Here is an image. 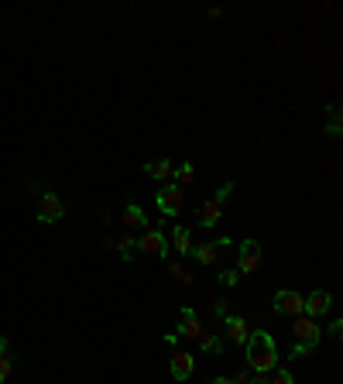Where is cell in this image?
Returning a JSON list of instances; mask_svg holds the SVG:
<instances>
[{
    "mask_svg": "<svg viewBox=\"0 0 343 384\" xmlns=\"http://www.w3.org/2000/svg\"><path fill=\"white\" fill-rule=\"evenodd\" d=\"M244 350H248V367L254 374H271L278 367V343L268 329H251Z\"/></svg>",
    "mask_w": 343,
    "mask_h": 384,
    "instance_id": "cell-1",
    "label": "cell"
},
{
    "mask_svg": "<svg viewBox=\"0 0 343 384\" xmlns=\"http://www.w3.org/2000/svg\"><path fill=\"white\" fill-rule=\"evenodd\" d=\"M319 340H323V333H319L316 319H309V316H295V326H292V347H288V357H292V361H299V357L313 354V350L319 347Z\"/></svg>",
    "mask_w": 343,
    "mask_h": 384,
    "instance_id": "cell-2",
    "label": "cell"
},
{
    "mask_svg": "<svg viewBox=\"0 0 343 384\" xmlns=\"http://www.w3.org/2000/svg\"><path fill=\"white\" fill-rule=\"evenodd\" d=\"M66 216V202H62V195L59 192H52V189H45L41 195H38V209H35V220L38 223H59Z\"/></svg>",
    "mask_w": 343,
    "mask_h": 384,
    "instance_id": "cell-3",
    "label": "cell"
},
{
    "mask_svg": "<svg viewBox=\"0 0 343 384\" xmlns=\"http://www.w3.org/2000/svg\"><path fill=\"white\" fill-rule=\"evenodd\" d=\"M155 206H158L165 216H178V213L185 209V189L175 186V182L158 186V192H155Z\"/></svg>",
    "mask_w": 343,
    "mask_h": 384,
    "instance_id": "cell-4",
    "label": "cell"
},
{
    "mask_svg": "<svg viewBox=\"0 0 343 384\" xmlns=\"http://www.w3.org/2000/svg\"><path fill=\"white\" fill-rule=\"evenodd\" d=\"M261 265H264L261 244L257 240H241V247H237V271L241 275H254V271H261Z\"/></svg>",
    "mask_w": 343,
    "mask_h": 384,
    "instance_id": "cell-5",
    "label": "cell"
},
{
    "mask_svg": "<svg viewBox=\"0 0 343 384\" xmlns=\"http://www.w3.org/2000/svg\"><path fill=\"white\" fill-rule=\"evenodd\" d=\"M302 302H306V295L302 291H295V288H278L275 291V298H271V309L278 312V316H302Z\"/></svg>",
    "mask_w": 343,
    "mask_h": 384,
    "instance_id": "cell-6",
    "label": "cell"
},
{
    "mask_svg": "<svg viewBox=\"0 0 343 384\" xmlns=\"http://www.w3.org/2000/svg\"><path fill=\"white\" fill-rule=\"evenodd\" d=\"M330 309H333V295L323 291V288H313V291L306 295V302H302V312H306L309 319H323Z\"/></svg>",
    "mask_w": 343,
    "mask_h": 384,
    "instance_id": "cell-7",
    "label": "cell"
},
{
    "mask_svg": "<svg viewBox=\"0 0 343 384\" xmlns=\"http://www.w3.org/2000/svg\"><path fill=\"white\" fill-rule=\"evenodd\" d=\"M203 333H206V329H203V323H199L196 309L182 305V309H178V326H175V336H182V340H199Z\"/></svg>",
    "mask_w": 343,
    "mask_h": 384,
    "instance_id": "cell-8",
    "label": "cell"
},
{
    "mask_svg": "<svg viewBox=\"0 0 343 384\" xmlns=\"http://www.w3.org/2000/svg\"><path fill=\"white\" fill-rule=\"evenodd\" d=\"M138 251H145V254H158V258H169V237L162 233V227H158V230H145V233L138 237Z\"/></svg>",
    "mask_w": 343,
    "mask_h": 384,
    "instance_id": "cell-9",
    "label": "cell"
},
{
    "mask_svg": "<svg viewBox=\"0 0 343 384\" xmlns=\"http://www.w3.org/2000/svg\"><path fill=\"white\" fill-rule=\"evenodd\" d=\"M220 247H230V237H220V240H210V244H192V258L203 265V268H210L216 258H220Z\"/></svg>",
    "mask_w": 343,
    "mask_h": 384,
    "instance_id": "cell-10",
    "label": "cell"
},
{
    "mask_svg": "<svg viewBox=\"0 0 343 384\" xmlns=\"http://www.w3.org/2000/svg\"><path fill=\"white\" fill-rule=\"evenodd\" d=\"M169 364H172V378H175V381H189L192 371H196V357H192L189 350H172Z\"/></svg>",
    "mask_w": 343,
    "mask_h": 384,
    "instance_id": "cell-11",
    "label": "cell"
},
{
    "mask_svg": "<svg viewBox=\"0 0 343 384\" xmlns=\"http://www.w3.org/2000/svg\"><path fill=\"white\" fill-rule=\"evenodd\" d=\"M223 323H227V340H230L234 347H244V343H248V336H251V329H248V319H244V316H234V312H227V316H223Z\"/></svg>",
    "mask_w": 343,
    "mask_h": 384,
    "instance_id": "cell-12",
    "label": "cell"
},
{
    "mask_svg": "<svg viewBox=\"0 0 343 384\" xmlns=\"http://www.w3.org/2000/svg\"><path fill=\"white\" fill-rule=\"evenodd\" d=\"M169 247L175 251V254H189L192 251V230L189 227H172V240H169Z\"/></svg>",
    "mask_w": 343,
    "mask_h": 384,
    "instance_id": "cell-13",
    "label": "cell"
},
{
    "mask_svg": "<svg viewBox=\"0 0 343 384\" xmlns=\"http://www.w3.org/2000/svg\"><path fill=\"white\" fill-rule=\"evenodd\" d=\"M145 175L165 186L172 175H175V165H172V162H165V158H158V162H148V165H145Z\"/></svg>",
    "mask_w": 343,
    "mask_h": 384,
    "instance_id": "cell-14",
    "label": "cell"
},
{
    "mask_svg": "<svg viewBox=\"0 0 343 384\" xmlns=\"http://www.w3.org/2000/svg\"><path fill=\"white\" fill-rule=\"evenodd\" d=\"M220 220H223V206H216L213 199H206V202L199 206V220H196V223H199V227H216Z\"/></svg>",
    "mask_w": 343,
    "mask_h": 384,
    "instance_id": "cell-15",
    "label": "cell"
},
{
    "mask_svg": "<svg viewBox=\"0 0 343 384\" xmlns=\"http://www.w3.org/2000/svg\"><path fill=\"white\" fill-rule=\"evenodd\" d=\"M113 251L120 254V261H134V254H138V237H131V233H120V237H113Z\"/></svg>",
    "mask_w": 343,
    "mask_h": 384,
    "instance_id": "cell-16",
    "label": "cell"
},
{
    "mask_svg": "<svg viewBox=\"0 0 343 384\" xmlns=\"http://www.w3.org/2000/svg\"><path fill=\"white\" fill-rule=\"evenodd\" d=\"M120 223L131 230V227H148V216H145V209L138 206V202H127L124 206V213H120Z\"/></svg>",
    "mask_w": 343,
    "mask_h": 384,
    "instance_id": "cell-17",
    "label": "cell"
},
{
    "mask_svg": "<svg viewBox=\"0 0 343 384\" xmlns=\"http://www.w3.org/2000/svg\"><path fill=\"white\" fill-rule=\"evenodd\" d=\"M196 343H199V350H203V354H210V357H216V354L223 350V340H220L216 333H203Z\"/></svg>",
    "mask_w": 343,
    "mask_h": 384,
    "instance_id": "cell-18",
    "label": "cell"
},
{
    "mask_svg": "<svg viewBox=\"0 0 343 384\" xmlns=\"http://www.w3.org/2000/svg\"><path fill=\"white\" fill-rule=\"evenodd\" d=\"M172 179H175V186H182V189H185V186L196 179V169H192V162H185V165H175V175H172Z\"/></svg>",
    "mask_w": 343,
    "mask_h": 384,
    "instance_id": "cell-19",
    "label": "cell"
},
{
    "mask_svg": "<svg viewBox=\"0 0 343 384\" xmlns=\"http://www.w3.org/2000/svg\"><path fill=\"white\" fill-rule=\"evenodd\" d=\"M340 131H343V113H340V106H330V120H326V134H330V137H340Z\"/></svg>",
    "mask_w": 343,
    "mask_h": 384,
    "instance_id": "cell-20",
    "label": "cell"
},
{
    "mask_svg": "<svg viewBox=\"0 0 343 384\" xmlns=\"http://www.w3.org/2000/svg\"><path fill=\"white\" fill-rule=\"evenodd\" d=\"M268 384H295V374H292L288 367H275V371L268 374Z\"/></svg>",
    "mask_w": 343,
    "mask_h": 384,
    "instance_id": "cell-21",
    "label": "cell"
},
{
    "mask_svg": "<svg viewBox=\"0 0 343 384\" xmlns=\"http://www.w3.org/2000/svg\"><path fill=\"white\" fill-rule=\"evenodd\" d=\"M169 275L175 278V282H185V285H196V278H192V275H189V271H185V268H182L178 261H169Z\"/></svg>",
    "mask_w": 343,
    "mask_h": 384,
    "instance_id": "cell-22",
    "label": "cell"
},
{
    "mask_svg": "<svg viewBox=\"0 0 343 384\" xmlns=\"http://www.w3.org/2000/svg\"><path fill=\"white\" fill-rule=\"evenodd\" d=\"M14 367H17L14 354H3V357H0V384H7V378L14 374Z\"/></svg>",
    "mask_w": 343,
    "mask_h": 384,
    "instance_id": "cell-23",
    "label": "cell"
},
{
    "mask_svg": "<svg viewBox=\"0 0 343 384\" xmlns=\"http://www.w3.org/2000/svg\"><path fill=\"white\" fill-rule=\"evenodd\" d=\"M237 282H241V271H237V268H227V271H220V285H223V288H234Z\"/></svg>",
    "mask_w": 343,
    "mask_h": 384,
    "instance_id": "cell-24",
    "label": "cell"
},
{
    "mask_svg": "<svg viewBox=\"0 0 343 384\" xmlns=\"http://www.w3.org/2000/svg\"><path fill=\"white\" fill-rule=\"evenodd\" d=\"M230 195H234V182H223V186L216 189V195H213V202L223 206V202H230Z\"/></svg>",
    "mask_w": 343,
    "mask_h": 384,
    "instance_id": "cell-25",
    "label": "cell"
},
{
    "mask_svg": "<svg viewBox=\"0 0 343 384\" xmlns=\"http://www.w3.org/2000/svg\"><path fill=\"white\" fill-rule=\"evenodd\" d=\"M326 333H330V336H333V340H340V336H343V319H333V323H330V329H326Z\"/></svg>",
    "mask_w": 343,
    "mask_h": 384,
    "instance_id": "cell-26",
    "label": "cell"
},
{
    "mask_svg": "<svg viewBox=\"0 0 343 384\" xmlns=\"http://www.w3.org/2000/svg\"><path fill=\"white\" fill-rule=\"evenodd\" d=\"M230 384H251V374H248V371H234V374H230Z\"/></svg>",
    "mask_w": 343,
    "mask_h": 384,
    "instance_id": "cell-27",
    "label": "cell"
},
{
    "mask_svg": "<svg viewBox=\"0 0 343 384\" xmlns=\"http://www.w3.org/2000/svg\"><path fill=\"white\" fill-rule=\"evenodd\" d=\"M96 220H100V223H103V227H110V223H113V213H110V209H106V206H103V209H100V213H96Z\"/></svg>",
    "mask_w": 343,
    "mask_h": 384,
    "instance_id": "cell-28",
    "label": "cell"
},
{
    "mask_svg": "<svg viewBox=\"0 0 343 384\" xmlns=\"http://www.w3.org/2000/svg\"><path fill=\"white\" fill-rule=\"evenodd\" d=\"M210 384H230V374H216V378H210Z\"/></svg>",
    "mask_w": 343,
    "mask_h": 384,
    "instance_id": "cell-29",
    "label": "cell"
},
{
    "mask_svg": "<svg viewBox=\"0 0 343 384\" xmlns=\"http://www.w3.org/2000/svg\"><path fill=\"white\" fill-rule=\"evenodd\" d=\"M3 354H10V343H7V340L0 336V357H3Z\"/></svg>",
    "mask_w": 343,
    "mask_h": 384,
    "instance_id": "cell-30",
    "label": "cell"
}]
</instances>
